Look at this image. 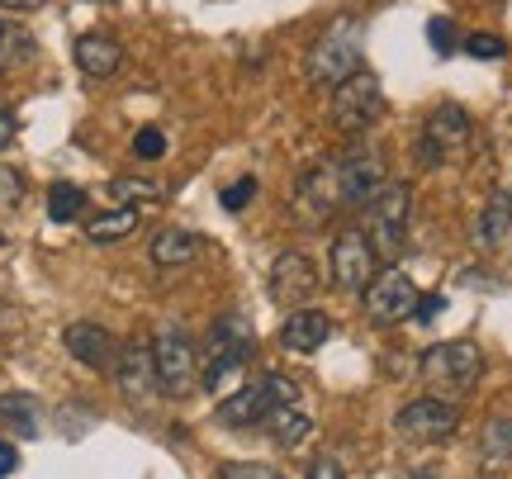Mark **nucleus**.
<instances>
[{
    "instance_id": "1a4fd4ad",
    "label": "nucleus",
    "mask_w": 512,
    "mask_h": 479,
    "mask_svg": "<svg viewBox=\"0 0 512 479\" xmlns=\"http://www.w3.org/2000/svg\"><path fill=\"white\" fill-rule=\"evenodd\" d=\"M456 427H460V408L446 404V399H413L394 418V432L408 437V442H446Z\"/></svg>"
},
{
    "instance_id": "473e14b6",
    "label": "nucleus",
    "mask_w": 512,
    "mask_h": 479,
    "mask_svg": "<svg viewBox=\"0 0 512 479\" xmlns=\"http://www.w3.org/2000/svg\"><path fill=\"white\" fill-rule=\"evenodd\" d=\"M441 309H446V299L441 295H418V304H413V323H432Z\"/></svg>"
},
{
    "instance_id": "412c9836",
    "label": "nucleus",
    "mask_w": 512,
    "mask_h": 479,
    "mask_svg": "<svg viewBox=\"0 0 512 479\" xmlns=\"http://www.w3.org/2000/svg\"><path fill=\"white\" fill-rule=\"evenodd\" d=\"M266 427H271V442L280 446V451H294V446L309 442L313 418H309V413H299V408H271Z\"/></svg>"
},
{
    "instance_id": "4468645a",
    "label": "nucleus",
    "mask_w": 512,
    "mask_h": 479,
    "mask_svg": "<svg viewBox=\"0 0 512 479\" xmlns=\"http://www.w3.org/2000/svg\"><path fill=\"white\" fill-rule=\"evenodd\" d=\"M114 380H119V394L133 399V404H147L157 394V366H152V347L143 342H128L119 356H114Z\"/></svg>"
},
{
    "instance_id": "6ab92c4d",
    "label": "nucleus",
    "mask_w": 512,
    "mask_h": 479,
    "mask_svg": "<svg viewBox=\"0 0 512 479\" xmlns=\"http://www.w3.org/2000/svg\"><path fill=\"white\" fill-rule=\"evenodd\" d=\"M508 233H512V195H508V190H494V195H489V204L479 209L475 242H479V247H498Z\"/></svg>"
},
{
    "instance_id": "393cba45",
    "label": "nucleus",
    "mask_w": 512,
    "mask_h": 479,
    "mask_svg": "<svg viewBox=\"0 0 512 479\" xmlns=\"http://www.w3.org/2000/svg\"><path fill=\"white\" fill-rule=\"evenodd\" d=\"M110 195L119 204H128V209H133V204H157L166 195V185L162 181H147V176H114Z\"/></svg>"
},
{
    "instance_id": "cd10ccee",
    "label": "nucleus",
    "mask_w": 512,
    "mask_h": 479,
    "mask_svg": "<svg viewBox=\"0 0 512 479\" xmlns=\"http://www.w3.org/2000/svg\"><path fill=\"white\" fill-rule=\"evenodd\" d=\"M460 48L475 57V62H498V57H508V43H503L498 34H470Z\"/></svg>"
},
{
    "instance_id": "6e6552de",
    "label": "nucleus",
    "mask_w": 512,
    "mask_h": 479,
    "mask_svg": "<svg viewBox=\"0 0 512 479\" xmlns=\"http://www.w3.org/2000/svg\"><path fill=\"white\" fill-rule=\"evenodd\" d=\"M361 295H366V314L375 318L380 328H389V323L413 318L418 285H413V276H408V271H399V266H384V271H375V280H370Z\"/></svg>"
},
{
    "instance_id": "0eeeda50",
    "label": "nucleus",
    "mask_w": 512,
    "mask_h": 479,
    "mask_svg": "<svg viewBox=\"0 0 512 479\" xmlns=\"http://www.w3.org/2000/svg\"><path fill=\"white\" fill-rule=\"evenodd\" d=\"M328 271H332V285L337 290H366L375 271H380V252H375V242L361 223H351L337 233L332 242V257H328Z\"/></svg>"
},
{
    "instance_id": "aec40b11",
    "label": "nucleus",
    "mask_w": 512,
    "mask_h": 479,
    "mask_svg": "<svg viewBox=\"0 0 512 479\" xmlns=\"http://www.w3.org/2000/svg\"><path fill=\"white\" fill-rule=\"evenodd\" d=\"M34 34L24 29V24H15V19H0V76L19 72V67H29L34 62Z\"/></svg>"
},
{
    "instance_id": "9b49d317",
    "label": "nucleus",
    "mask_w": 512,
    "mask_h": 479,
    "mask_svg": "<svg viewBox=\"0 0 512 479\" xmlns=\"http://www.w3.org/2000/svg\"><path fill=\"white\" fill-rule=\"evenodd\" d=\"M337 181H342V200L347 209L366 204L384 185V152L380 148H351L337 157Z\"/></svg>"
},
{
    "instance_id": "72a5a7b5",
    "label": "nucleus",
    "mask_w": 512,
    "mask_h": 479,
    "mask_svg": "<svg viewBox=\"0 0 512 479\" xmlns=\"http://www.w3.org/2000/svg\"><path fill=\"white\" fill-rule=\"evenodd\" d=\"M309 479H342V465L332 461V456H318V461L309 465Z\"/></svg>"
},
{
    "instance_id": "c756f323",
    "label": "nucleus",
    "mask_w": 512,
    "mask_h": 479,
    "mask_svg": "<svg viewBox=\"0 0 512 479\" xmlns=\"http://www.w3.org/2000/svg\"><path fill=\"white\" fill-rule=\"evenodd\" d=\"M166 152V133L162 129H138L133 133V157H143V162H157Z\"/></svg>"
},
{
    "instance_id": "f8f14e48",
    "label": "nucleus",
    "mask_w": 512,
    "mask_h": 479,
    "mask_svg": "<svg viewBox=\"0 0 512 479\" xmlns=\"http://www.w3.org/2000/svg\"><path fill=\"white\" fill-rule=\"evenodd\" d=\"M347 200H342V181H337V157L332 162H318L299 176V214L309 223H323L328 214H342Z\"/></svg>"
},
{
    "instance_id": "7ed1b4c3",
    "label": "nucleus",
    "mask_w": 512,
    "mask_h": 479,
    "mask_svg": "<svg viewBox=\"0 0 512 479\" xmlns=\"http://www.w3.org/2000/svg\"><path fill=\"white\" fill-rule=\"evenodd\" d=\"M152 366H157V385L171 394V399H185L190 389L200 385V356H195V342L181 323H162L157 337H152Z\"/></svg>"
},
{
    "instance_id": "bb28decb",
    "label": "nucleus",
    "mask_w": 512,
    "mask_h": 479,
    "mask_svg": "<svg viewBox=\"0 0 512 479\" xmlns=\"http://www.w3.org/2000/svg\"><path fill=\"white\" fill-rule=\"evenodd\" d=\"M479 451L489 465H512V423H489L479 437Z\"/></svg>"
},
{
    "instance_id": "9d476101",
    "label": "nucleus",
    "mask_w": 512,
    "mask_h": 479,
    "mask_svg": "<svg viewBox=\"0 0 512 479\" xmlns=\"http://www.w3.org/2000/svg\"><path fill=\"white\" fill-rule=\"evenodd\" d=\"M470 114L460 110V105H437V110L427 114V124H422V162L427 166H441L456 148L470 143Z\"/></svg>"
},
{
    "instance_id": "5701e85b",
    "label": "nucleus",
    "mask_w": 512,
    "mask_h": 479,
    "mask_svg": "<svg viewBox=\"0 0 512 479\" xmlns=\"http://www.w3.org/2000/svg\"><path fill=\"white\" fill-rule=\"evenodd\" d=\"M138 228V209H128V204H119V209H105V214H95L91 223H86V238L91 242H119V238H128Z\"/></svg>"
},
{
    "instance_id": "f03ea898",
    "label": "nucleus",
    "mask_w": 512,
    "mask_h": 479,
    "mask_svg": "<svg viewBox=\"0 0 512 479\" xmlns=\"http://www.w3.org/2000/svg\"><path fill=\"white\" fill-rule=\"evenodd\" d=\"M256 356V332L242 314H223L209 332V347L200 356V385L209 394H219L238 370H247V361Z\"/></svg>"
},
{
    "instance_id": "4be33fe9",
    "label": "nucleus",
    "mask_w": 512,
    "mask_h": 479,
    "mask_svg": "<svg viewBox=\"0 0 512 479\" xmlns=\"http://www.w3.org/2000/svg\"><path fill=\"white\" fill-rule=\"evenodd\" d=\"M195 257H200V238L185 233V228H166L152 242V261L157 266H185V261H195Z\"/></svg>"
},
{
    "instance_id": "58836bf2",
    "label": "nucleus",
    "mask_w": 512,
    "mask_h": 479,
    "mask_svg": "<svg viewBox=\"0 0 512 479\" xmlns=\"http://www.w3.org/2000/svg\"><path fill=\"white\" fill-rule=\"evenodd\" d=\"M100 5H110V0H100Z\"/></svg>"
},
{
    "instance_id": "f704fd0d",
    "label": "nucleus",
    "mask_w": 512,
    "mask_h": 479,
    "mask_svg": "<svg viewBox=\"0 0 512 479\" xmlns=\"http://www.w3.org/2000/svg\"><path fill=\"white\" fill-rule=\"evenodd\" d=\"M15 133H19V119L10 110H0V152L10 148V143H15Z\"/></svg>"
},
{
    "instance_id": "7c9ffc66",
    "label": "nucleus",
    "mask_w": 512,
    "mask_h": 479,
    "mask_svg": "<svg viewBox=\"0 0 512 479\" xmlns=\"http://www.w3.org/2000/svg\"><path fill=\"white\" fill-rule=\"evenodd\" d=\"M219 200H223V209H228V214H242V209L256 200V181H252V176H242V181H233L228 190H223Z\"/></svg>"
},
{
    "instance_id": "f3484780",
    "label": "nucleus",
    "mask_w": 512,
    "mask_h": 479,
    "mask_svg": "<svg viewBox=\"0 0 512 479\" xmlns=\"http://www.w3.org/2000/svg\"><path fill=\"white\" fill-rule=\"evenodd\" d=\"M76 67L91 81H105V76H114L124 67V48L110 34H81L76 38Z\"/></svg>"
},
{
    "instance_id": "a211bd4d",
    "label": "nucleus",
    "mask_w": 512,
    "mask_h": 479,
    "mask_svg": "<svg viewBox=\"0 0 512 479\" xmlns=\"http://www.w3.org/2000/svg\"><path fill=\"white\" fill-rule=\"evenodd\" d=\"M332 337V318L323 309H290L285 328H280V342L290 351H318Z\"/></svg>"
},
{
    "instance_id": "20e7f679",
    "label": "nucleus",
    "mask_w": 512,
    "mask_h": 479,
    "mask_svg": "<svg viewBox=\"0 0 512 479\" xmlns=\"http://www.w3.org/2000/svg\"><path fill=\"white\" fill-rule=\"evenodd\" d=\"M408 219H413V185L403 181H384L375 195L366 200V228L370 242H375V252H399L403 233H408Z\"/></svg>"
},
{
    "instance_id": "c9c22d12",
    "label": "nucleus",
    "mask_w": 512,
    "mask_h": 479,
    "mask_svg": "<svg viewBox=\"0 0 512 479\" xmlns=\"http://www.w3.org/2000/svg\"><path fill=\"white\" fill-rule=\"evenodd\" d=\"M15 470H19V451L10 442H0V479L15 475Z\"/></svg>"
},
{
    "instance_id": "ddd939ff",
    "label": "nucleus",
    "mask_w": 512,
    "mask_h": 479,
    "mask_svg": "<svg viewBox=\"0 0 512 479\" xmlns=\"http://www.w3.org/2000/svg\"><path fill=\"white\" fill-rule=\"evenodd\" d=\"M318 285H323V276L304 252H280L271 261V295L280 304H304V299L318 295Z\"/></svg>"
},
{
    "instance_id": "b1692460",
    "label": "nucleus",
    "mask_w": 512,
    "mask_h": 479,
    "mask_svg": "<svg viewBox=\"0 0 512 479\" xmlns=\"http://www.w3.org/2000/svg\"><path fill=\"white\" fill-rule=\"evenodd\" d=\"M86 214V190L72 181H57L53 190H48V219L53 223H72Z\"/></svg>"
},
{
    "instance_id": "39448f33",
    "label": "nucleus",
    "mask_w": 512,
    "mask_h": 479,
    "mask_svg": "<svg viewBox=\"0 0 512 479\" xmlns=\"http://www.w3.org/2000/svg\"><path fill=\"white\" fill-rule=\"evenodd\" d=\"M384 114V91H380V76L375 72H361L347 76L337 91H332V119H337V129L351 133V138H361L366 129H375Z\"/></svg>"
},
{
    "instance_id": "4c0bfd02",
    "label": "nucleus",
    "mask_w": 512,
    "mask_h": 479,
    "mask_svg": "<svg viewBox=\"0 0 512 479\" xmlns=\"http://www.w3.org/2000/svg\"><path fill=\"white\" fill-rule=\"evenodd\" d=\"M15 309H10V304H0V332H10V328H15Z\"/></svg>"
},
{
    "instance_id": "423d86ee",
    "label": "nucleus",
    "mask_w": 512,
    "mask_h": 479,
    "mask_svg": "<svg viewBox=\"0 0 512 479\" xmlns=\"http://www.w3.org/2000/svg\"><path fill=\"white\" fill-rule=\"evenodd\" d=\"M479 375H484V356H479L475 342H441L422 356V380L432 389H446V394L475 389Z\"/></svg>"
},
{
    "instance_id": "dca6fc26",
    "label": "nucleus",
    "mask_w": 512,
    "mask_h": 479,
    "mask_svg": "<svg viewBox=\"0 0 512 479\" xmlns=\"http://www.w3.org/2000/svg\"><path fill=\"white\" fill-rule=\"evenodd\" d=\"M271 408H275V394H271V385H266V375H261L256 385H242L238 394H228V399H223L219 423H228V427L266 423V418H271Z\"/></svg>"
},
{
    "instance_id": "2f4dec72",
    "label": "nucleus",
    "mask_w": 512,
    "mask_h": 479,
    "mask_svg": "<svg viewBox=\"0 0 512 479\" xmlns=\"http://www.w3.org/2000/svg\"><path fill=\"white\" fill-rule=\"evenodd\" d=\"M223 479H285V475L261 461H233V465H223Z\"/></svg>"
},
{
    "instance_id": "e433bc0d",
    "label": "nucleus",
    "mask_w": 512,
    "mask_h": 479,
    "mask_svg": "<svg viewBox=\"0 0 512 479\" xmlns=\"http://www.w3.org/2000/svg\"><path fill=\"white\" fill-rule=\"evenodd\" d=\"M43 0H0V10H38Z\"/></svg>"
},
{
    "instance_id": "2eb2a0df",
    "label": "nucleus",
    "mask_w": 512,
    "mask_h": 479,
    "mask_svg": "<svg viewBox=\"0 0 512 479\" xmlns=\"http://www.w3.org/2000/svg\"><path fill=\"white\" fill-rule=\"evenodd\" d=\"M62 342H67V351H72L81 366H91V370H110L114 356H119V342L110 337V328H100V323H91V318L67 323Z\"/></svg>"
},
{
    "instance_id": "f257e3e1",
    "label": "nucleus",
    "mask_w": 512,
    "mask_h": 479,
    "mask_svg": "<svg viewBox=\"0 0 512 479\" xmlns=\"http://www.w3.org/2000/svg\"><path fill=\"white\" fill-rule=\"evenodd\" d=\"M361 53H366V19L356 15H342L332 24L328 34L318 38L309 48V62H304V72H309L313 86H328L337 91L347 76L361 72Z\"/></svg>"
},
{
    "instance_id": "c85d7f7f",
    "label": "nucleus",
    "mask_w": 512,
    "mask_h": 479,
    "mask_svg": "<svg viewBox=\"0 0 512 479\" xmlns=\"http://www.w3.org/2000/svg\"><path fill=\"white\" fill-rule=\"evenodd\" d=\"M427 43H432V48H437L441 57H451L456 53V43H460V34H456V24H451V19H427Z\"/></svg>"
},
{
    "instance_id": "a878e982",
    "label": "nucleus",
    "mask_w": 512,
    "mask_h": 479,
    "mask_svg": "<svg viewBox=\"0 0 512 479\" xmlns=\"http://www.w3.org/2000/svg\"><path fill=\"white\" fill-rule=\"evenodd\" d=\"M0 418H10L24 437H38V408L29 394H0Z\"/></svg>"
},
{
    "instance_id": "ea45409f",
    "label": "nucleus",
    "mask_w": 512,
    "mask_h": 479,
    "mask_svg": "<svg viewBox=\"0 0 512 479\" xmlns=\"http://www.w3.org/2000/svg\"><path fill=\"white\" fill-rule=\"evenodd\" d=\"M0 242H5V238H0Z\"/></svg>"
}]
</instances>
